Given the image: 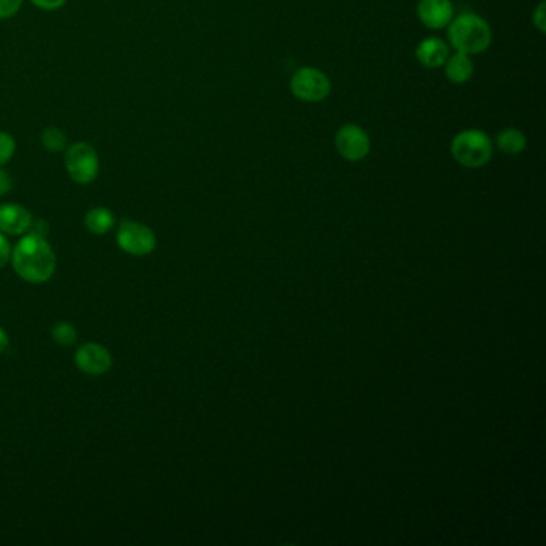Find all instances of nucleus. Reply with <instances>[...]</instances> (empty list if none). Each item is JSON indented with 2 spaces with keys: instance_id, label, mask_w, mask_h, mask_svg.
I'll list each match as a JSON object with an SVG mask.
<instances>
[{
  "instance_id": "nucleus-1",
  "label": "nucleus",
  "mask_w": 546,
  "mask_h": 546,
  "mask_svg": "<svg viewBox=\"0 0 546 546\" xmlns=\"http://www.w3.org/2000/svg\"><path fill=\"white\" fill-rule=\"evenodd\" d=\"M12 266L29 284H45L57 271V255L47 237L26 233L12 249Z\"/></svg>"
},
{
  "instance_id": "nucleus-2",
  "label": "nucleus",
  "mask_w": 546,
  "mask_h": 546,
  "mask_svg": "<svg viewBox=\"0 0 546 546\" xmlns=\"http://www.w3.org/2000/svg\"><path fill=\"white\" fill-rule=\"evenodd\" d=\"M449 45L455 51L470 57L484 53L492 43V29L484 18L476 13H463L454 17L447 26Z\"/></svg>"
},
{
  "instance_id": "nucleus-3",
  "label": "nucleus",
  "mask_w": 546,
  "mask_h": 546,
  "mask_svg": "<svg viewBox=\"0 0 546 546\" xmlns=\"http://www.w3.org/2000/svg\"><path fill=\"white\" fill-rule=\"evenodd\" d=\"M450 152L460 165L481 168L488 165L494 156V142L484 130L466 128L457 134L450 143Z\"/></svg>"
},
{
  "instance_id": "nucleus-4",
  "label": "nucleus",
  "mask_w": 546,
  "mask_h": 546,
  "mask_svg": "<svg viewBox=\"0 0 546 546\" xmlns=\"http://www.w3.org/2000/svg\"><path fill=\"white\" fill-rule=\"evenodd\" d=\"M290 92L303 103H320L332 92V82L318 67L303 66L290 79Z\"/></svg>"
},
{
  "instance_id": "nucleus-5",
  "label": "nucleus",
  "mask_w": 546,
  "mask_h": 546,
  "mask_svg": "<svg viewBox=\"0 0 546 546\" xmlns=\"http://www.w3.org/2000/svg\"><path fill=\"white\" fill-rule=\"evenodd\" d=\"M116 239L120 250L132 257H148L158 245V237L151 227L134 219L120 221Z\"/></svg>"
},
{
  "instance_id": "nucleus-6",
  "label": "nucleus",
  "mask_w": 546,
  "mask_h": 546,
  "mask_svg": "<svg viewBox=\"0 0 546 546\" xmlns=\"http://www.w3.org/2000/svg\"><path fill=\"white\" fill-rule=\"evenodd\" d=\"M67 173L79 185H88L95 181L100 170V160L96 151L88 143H74L67 148L65 156Z\"/></svg>"
},
{
  "instance_id": "nucleus-7",
  "label": "nucleus",
  "mask_w": 546,
  "mask_h": 546,
  "mask_svg": "<svg viewBox=\"0 0 546 546\" xmlns=\"http://www.w3.org/2000/svg\"><path fill=\"white\" fill-rule=\"evenodd\" d=\"M335 148L343 159L359 162L369 156L370 136L361 126L346 124L338 128L335 135Z\"/></svg>"
},
{
  "instance_id": "nucleus-8",
  "label": "nucleus",
  "mask_w": 546,
  "mask_h": 546,
  "mask_svg": "<svg viewBox=\"0 0 546 546\" xmlns=\"http://www.w3.org/2000/svg\"><path fill=\"white\" fill-rule=\"evenodd\" d=\"M74 362L81 372L98 377L110 372L112 367V356L110 350L100 343H84L77 348Z\"/></svg>"
},
{
  "instance_id": "nucleus-9",
  "label": "nucleus",
  "mask_w": 546,
  "mask_h": 546,
  "mask_svg": "<svg viewBox=\"0 0 546 546\" xmlns=\"http://www.w3.org/2000/svg\"><path fill=\"white\" fill-rule=\"evenodd\" d=\"M454 4L450 0H419L417 17L431 31H441L454 19Z\"/></svg>"
},
{
  "instance_id": "nucleus-10",
  "label": "nucleus",
  "mask_w": 546,
  "mask_h": 546,
  "mask_svg": "<svg viewBox=\"0 0 546 546\" xmlns=\"http://www.w3.org/2000/svg\"><path fill=\"white\" fill-rule=\"evenodd\" d=\"M31 211L18 204L0 205V233L5 235H23L33 225Z\"/></svg>"
},
{
  "instance_id": "nucleus-11",
  "label": "nucleus",
  "mask_w": 546,
  "mask_h": 546,
  "mask_svg": "<svg viewBox=\"0 0 546 546\" xmlns=\"http://www.w3.org/2000/svg\"><path fill=\"white\" fill-rule=\"evenodd\" d=\"M450 55V45L441 37H425L415 50V57L420 61L421 66L428 69H439L444 66Z\"/></svg>"
},
{
  "instance_id": "nucleus-12",
  "label": "nucleus",
  "mask_w": 546,
  "mask_h": 546,
  "mask_svg": "<svg viewBox=\"0 0 546 546\" xmlns=\"http://www.w3.org/2000/svg\"><path fill=\"white\" fill-rule=\"evenodd\" d=\"M444 69H446L447 79L452 84H466V82H470L471 77L474 74L473 57L466 55V53H462V51L450 53L446 63H444Z\"/></svg>"
},
{
  "instance_id": "nucleus-13",
  "label": "nucleus",
  "mask_w": 546,
  "mask_h": 546,
  "mask_svg": "<svg viewBox=\"0 0 546 546\" xmlns=\"http://www.w3.org/2000/svg\"><path fill=\"white\" fill-rule=\"evenodd\" d=\"M496 146L508 156H516V154H521L526 146H527V138L526 135L522 134L519 128H514V127H508L500 130L496 138Z\"/></svg>"
},
{
  "instance_id": "nucleus-14",
  "label": "nucleus",
  "mask_w": 546,
  "mask_h": 546,
  "mask_svg": "<svg viewBox=\"0 0 546 546\" xmlns=\"http://www.w3.org/2000/svg\"><path fill=\"white\" fill-rule=\"evenodd\" d=\"M85 227L92 235H108L112 227H116V217L110 209L95 207L85 215Z\"/></svg>"
},
{
  "instance_id": "nucleus-15",
  "label": "nucleus",
  "mask_w": 546,
  "mask_h": 546,
  "mask_svg": "<svg viewBox=\"0 0 546 546\" xmlns=\"http://www.w3.org/2000/svg\"><path fill=\"white\" fill-rule=\"evenodd\" d=\"M51 336L55 340V343L59 346H73L76 345L77 330L71 322L61 320L58 324H55L51 327Z\"/></svg>"
},
{
  "instance_id": "nucleus-16",
  "label": "nucleus",
  "mask_w": 546,
  "mask_h": 546,
  "mask_svg": "<svg viewBox=\"0 0 546 546\" xmlns=\"http://www.w3.org/2000/svg\"><path fill=\"white\" fill-rule=\"evenodd\" d=\"M42 142L47 150L58 152L66 148L67 138L66 135L63 134L57 127H49V128L43 130Z\"/></svg>"
},
{
  "instance_id": "nucleus-17",
  "label": "nucleus",
  "mask_w": 546,
  "mask_h": 546,
  "mask_svg": "<svg viewBox=\"0 0 546 546\" xmlns=\"http://www.w3.org/2000/svg\"><path fill=\"white\" fill-rule=\"evenodd\" d=\"M15 148H17L15 140L9 134L0 132V165L7 164L12 159Z\"/></svg>"
},
{
  "instance_id": "nucleus-18",
  "label": "nucleus",
  "mask_w": 546,
  "mask_h": 546,
  "mask_svg": "<svg viewBox=\"0 0 546 546\" xmlns=\"http://www.w3.org/2000/svg\"><path fill=\"white\" fill-rule=\"evenodd\" d=\"M23 0H0V18H10L17 15Z\"/></svg>"
},
{
  "instance_id": "nucleus-19",
  "label": "nucleus",
  "mask_w": 546,
  "mask_h": 546,
  "mask_svg": "<svg viewBox=\"0 0 546 546\" xmlns=\"http://www.w3.org/2000/svg\"><path fill=\"white\" fill-rule=\"evenodd\" d=\"M545 2H540L532 13V21L540 33H545L546 17Z\"/></svg>"
},
{
  "instance_id": "nucleus-20",
  "label": "nucleus",
  "mask_w": 546,
  "mask_h": 546,
  "mask_svg": "<svg viewBox=\"0 0 546 546\" xmlns=\"http://www.w3.org/2000/svg\"><path fill=\"white\" fill-rule=\"evenodd\" d=\"M12 249L13 247L10 244L7 235L0 233V269L9 265L10 258H12Z\"/></svg>"
},
{
  "instance_id": "nucleus-21",
  "label": "nucleus",
  "mask_w": 546,
  "mask_h": 546,
  "mask_svg": "<svg viewBox=\"0 0 546 546\" xmlns=\"http://www.w3.org/2000/svg\"><path fill=\"white\" fill-rule=\"evenodd\" d=\"M31 2L43 10H57L66 4V0H31Z\"/></svg>"
},
{
  "instance_id": "nucleus-22",
  "label": "nucleus",
  "mask_w": 546,
  "mask_h": 546,
  "mask_svg": "<svg viewBox=\"0 0 546 546\" xmlns=\"http://www.w3.org/2000/svg\"><path fill=\"white\" fill-rule=\"evenodd\" d=\"M12 189V178L5 170L0 168V196H5Z\"/></svg>"
},
{
  "instance_id": "nucleus-23",
  "label": "nucleus",
  "mask_w": 546,
  "mask_h": 546,
  "mask_svg": "<svg viewBox=\"0 0 546 546\" xmlns=\"http://www.w3.org/2000/svg\"><path fill=\"white\" fill-rule=\"evenodd\" d=\"M10 345L9 334L5 332V328L0 327V354L5 353Z\"/></svg>"
}]
</instances>
